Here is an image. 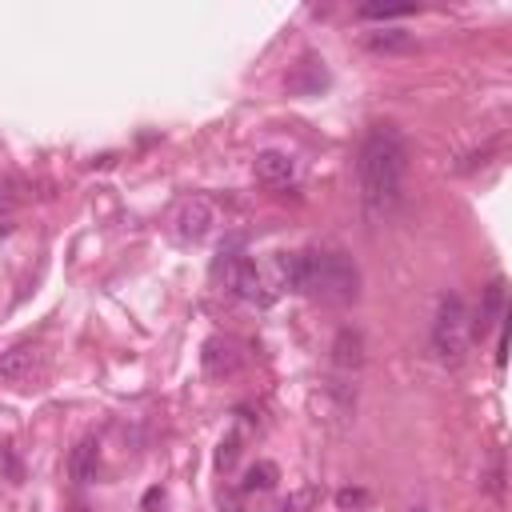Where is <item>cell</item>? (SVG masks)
<instances>
[{"label":"cell","instance_id":"cell-1","mask_svg":"<svg viewBox=\"0 0 512 512\" xmlns=\"http://www.w3.org/2000/svg\"><path fill=\"white\" fill-rule=\"evenodd\" d=\"M356 184H360V208L372 224H384L400 212L404 188H408V140L392 124L368 128L356 152Z\"/></svg>","mask_w":512,"mask_h":512},{"label":"cell","instance_id":"cell-2","mask_svg":"<svg viewBox=\"0 0 512 512\" xmlns=\"http://www.w3.org/2000/svg\"><path fill=\"white\" fill-rule=\"evenodd\" d=\"M276 280L280 288L288 292H300V296H316L324 304H352L360 296V268L352 264V256L344 252H316V248H304V252H284L276 260Z\"/></svg>","mask_w":512,"mask_h":512},{"label":"cell","instance_id":"cell-3","mask_svg":"<svg viewBox=\"0 0 512 512\" xmlns=\"http://www.w3.org/2000/svg\"><path fill=\"white\" fill-rule=\"evenodd\" d=\"M432 356L440 364H464L468 348H472V312L464 304V296L456 292H444L440 304H436V316H432Z\"/></svg>","mask_w":512,"mask_h":512},{"label":"cell","instance_id":"cell-4","mask_svg":"<svg viewBox=\"0 0 512 512\" xmlns=\"http://www.w3.org/2000/svg\"><path fill=\"white\" fill-rule=\"evenodd\" d=\"M220 256H228V260H224V268H228V288H232L244 304H260V308H264V304H272V300H276V288H268V284H264V272L256 268V260L236 256L232 248H228V252L220 248Z\"/></svg>","mask_w":512,"mask_h":512},{"label":"cell","instance_id":"cell-5","mask_svg":"<svg viewBox=\"0 0 512 512\" xmlns=\"http://www.w3.org/2000/svg\"><path fill=\"white\" fill-rule=\"evenodd\" d=\"M168 224H172V236L180 244H200L212 232V224H216V208H212L208 196H184L172 208V220Z\"/></svg>","mask_w":512,"mask_h":512},{"label":"cell","instance_id":"cell-6","mask_svg":"<svg viewBox=\"0 0 512 512\" xmlns=\"http://www.w3.org/2000/svg\"><path fill=\"white\" fill-rule=\"evenodd\" d=\"M200 368H204L208 380H228L244 368V352L232 336H208L200 344Z\"/></svg>","mask_w":512,"mask_h":512},{"label":"cell","instance_id":"cell-7","mask_svg":"<svg viewBox=\"0 0 512 512\" xmlns=\"http://www.w3.org/2000/svg\"><path fill=\"white\" fill-rule=\"evenodd\" d=\"M252 172H256V180L264 188H288L300 176V160L292 152H284V148H264V152H256Z\"/></svg>","mask_w":512,"mask_h":512},{"label":"cell","instance_id":"cell-8","mask_svg":"<svg viewBox=\"0 0 512 512\" xmlns=\"http://www.w3.org/2000/svg\"><path fill=\"white\" fill-rule=\"evenodd\" d=\"M504 316H508V284H504V276H496L484 292H480V308H476V316H472V336L480 332H496V328H504Z\"/></svg>","mask_w":512,"mask_h":512},{"label":"cell","instance_id":"cell-9","mask_svg":"<svg viewBox=\"0 0 512 512\" xmlns=\"http://www.w3.org/2000/svg\"><path fill=\"white\" fill-rule=\"evenodd\" d=\"M288 92L292 96H320L324 88H328V68H324V60L320 56H304L292 72H288Z\"/></svg>","mask_w":512,"mask_h":512},{"label":"cell","instance_id":"cell-10","mask_svg":"<svg viewBox=\"0 0 512 512\" xmlns=\"http://www.w3.org/2000/svg\"><path fill=\"white\" fill-rule=\"evenodd\" d=\"M96 472H100V444H96L92 436H84V440L72 448V456H68V476H72L76 484H92Z\"/></svg>","mask_w":512,"mask_h":512},{"label":"cell","instance_id":"cell-11","mask_svg":"<svg viewBox=\"0 0 512 512\" xmlns=\"http://www.w3.org/2000/svg\"><path fill=\"white\" fill-rule=\"evenodd\" d=\"M36 368H40V352L36 348H8V352H0V376L12 380V384L32 380Z\"/></svg>","mask_w":512,"mask_h":512},{"label":"cell","instance_id":"cell-12","mask_svg":"<svg viewBox=\"0 0 512 512\" xmlns=\"http://www.w3.org/2000/svg\"><path fill=\"white\" fill-rule=\"evenodd\" d=\"M332 364L344 368V372H352V368L364 364V336L356 328H340L336 332V340H332Z\"/></svg>","mask_w":512,"mask_h":512},{"label":"cell","instance_id":"cell-13","mask_svg":"<svg viewBox=\"0 0 512 512\" xmlns=\"http://www.w3.org/2000/svg\"><path fill=\"white\" fill-rule=\"evenodd\" d=\"M364 48L368 52H408L412 36L400 28H372V32H364Z\"/></svg>","mask_w":512,"mask_h":512},{"label":"cell","instance_id":"cell-14","mask_svg":"<svg viewBox=\"0 0 512 512\" xmlns=\"http://www.w3.org/2000/svg\"><path fill=\"white\" fill-rule=\"evenodd\" d=\"M276 480H280V468H276L272 460H260V464H252V468L244 472L240 492H272V488H276Z\"/></svg>","mask_w":512,"mask_h":512},{"label":"cell","instance_id":"cell-15","mask_svg":"<svg viewBox=\"0 0 512 512\" xmlns=\"http://www.w3.org/2000/svg\"><path fill=\"white\" fill-rule=\"evenodd\" d=\"M420 12V4H364L360 16L364 20H400V16H412Z\"/></svg>","mask_w":512,"mask_h":512},{"label":"cell","instance_id":"cell-16","mask_svg":"<svg viewBox=\"0 0 512 512\" xmlns=\"http://www.w3.org/2000/svg\"><path fill=\"white\" fill-rule=\"evenodd\" d=\"M316 500H320V488H312V484H308V488L292 492V496H288V500H284V504H280L276 512H308V508H312Z\"/></svg>","mask_w":512,"mask_h":512},{"label":"cell","instance_id":"cell-17","mask_svg":"<svg viewBox=\"0 0 512 512\" xmlns=\"http://www.w3.org/2000/svg\"><path fill=\"white\" fill-rule=\"evenodd\" d=\"M240 456V432H228L224 440H220V452H216V464L220 468H232V460Z\"/></svg>","mask_w":512,"mask_h":512},{"label":"cell","instance_id":"cell-18","mask_svg":"<svg viewBox=\"0 0 512 512\" xmlns=\"http://www.w3.org/2000/svg\"><path fill=\"white\" fill-rule=\"evenodd\" d=\"M368 500H372V496H368L364 488H340V492H336V508H344V512H348V508H368Z\"/></svg>","mask_w":512,"mask_h":512},{"label":"cell","instance_id":"cell-19","mask_svg":"<svg viewBox=\"0 0 512 512\" xmlns=\"http://www.w3.org/2000/svg\"><path fill=\"white\" fill-rule=\"evenodd\" d=\"M484 484H488V492H492L496 500L504 496V460H500V456H492V472H488V480H484Z\"/></svg>","mask_w":512,"mask_h":512},{"label":"cell","instance_id":"cell-20","mask_svg":"<svg viewBox=\"0 0 512 512\" xmlns=\"http://www.w3.org/2000/svg\"><path fill=\"white\" fill-rule=\"evenodd\" d=\"M160 500H164V492H160V488H152V492L144 496V504H140V508H144V512H152V508H156Z\"/></svg>","mask_w":512,"mask_h":512},{"label":"cell","instance_id":"cell-21","mask_svg":"<svg viewBox=\"0 0 512 512\" xmlns=\"http://www.w3.org/2000/svg\"><path fill=\"white\" fill-rule=\"evenodd\" d=\"M404 512H436V508H420V504H412V508H404Z\"/></svg>","mask_w":512,"mask_h":512}]
</instances>
